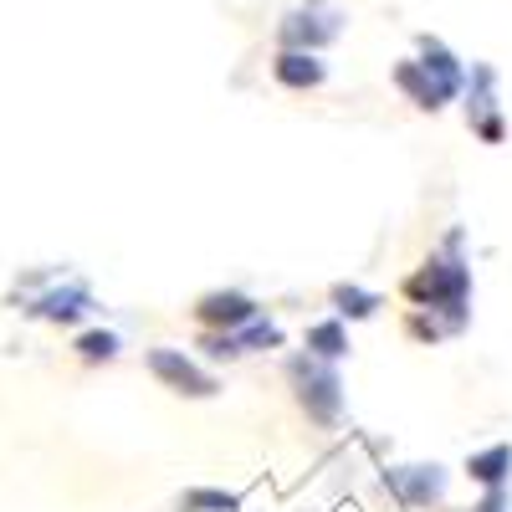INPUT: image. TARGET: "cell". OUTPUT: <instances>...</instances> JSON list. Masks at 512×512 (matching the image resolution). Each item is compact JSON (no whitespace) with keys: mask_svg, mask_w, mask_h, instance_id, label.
<instances>
[{"mask_svg":"<svg viewBox=\"0 0 512 512\" xmlns=\"http://www.w3.org/2000/svg\"><path fill=\"white\" fill-rule=\"evenodd\" d=\"M405 297L420 313H436L446 338L466 333V323H472V267L461 262V231L446 236L441 256H431L405 277Z\"/></svg>","mask_w":512,"mask_h":512,"instance_id":"1","label":"cell"},{"mask_svg":"<svg viewBox=\"0 0 512 512\" xmlns=\"http://www.w3.org/2000/svg\"><path fill=\"white\" fill-rule=\"evenodd\" d=\"M287 384H292L297 405L308 410L313 425L333 431V425L344 420V379H338L333 364H318L313 354H292L287 359Z\"/></svg>","mask_w":512,"mask_h":512,"instance_id":"2","label":"cell"},{"mask_svg":"<svg viewBox=\"0 0 512 512\" xmlns=\"http://www.w3.org/2000/svg\"><path fill=\"white\" fill-rule=\"evenodd\" d=\"M144 369L164 384L169 395H185V400H216L221 395V379L210 374L200 359H190L185 349L154 344V349H144Z\"/></svg>","mask_w":512,"mask_h":512,"instance_id":"3","label":"cell"},{"mask_svg":"<svg viewBox=\"0 0 512 512\" xmlns=\"http://www.w3.org/2000/svg\"><path fill=\"white\" fill-rule=\"evenodd\" d=\"M26 313L52 328H77L98 313V297L88 292V282H47L41 292L26 297Z\"/></svg>","mask_w":512,"mask_h":512,"instance_id":"4","label":"cell"},{"mask_svg":"<svg viewBox=\"0 0 512 512\" xmlns=\"http://www.w3.org/2000/svg\"><path fill=\"white\" fill-rule=\"evenodd\" d=\"M451 477H446V466L436 461H410V466H384V492H390L400 507L420 512V507H436L446 497Z\"/></svg>","mask_w":512,"mask_h":512,"instance_id":"5","label":"cell"},{"mask_svg":"<svg viewBox=\"0 0 512 512\" xmlns=\"http://www.w3.org/2000/svg\"><path fill=\"white\" fill-rule=\"evenodd\" d=\"M338 31H344V11L323 6V0H308V6L287 11L282 26H277V36H282L287 52H318V47H328Z\"/></svg>","mask_w":512,"mask_h":512,"instance_id":"6","label":"cell"},{"mask_svg":"<svg viewBox=\"0 0 512 512\" xmlns=\"http://www.w3.org/2000/svg\"><path fill=\"white\" fill-rule=\"evenodd\" d=\"M256 318H262V303H256L251 292H241V287H216V292H205L195 303V323L205 333H236V328H246Z\"/></svg>","mask_w":512,"mask_h":512,"instance_id":"7","label":"cell"},{"mask_svg":"<svg viewBox=\"0 0 512 512\" xmlns=\"http://www.w3.org/2000/svg\"><path fill=\"white\" fill-rule=\"evenodd\" d=\"M466 118L487 144H502V113H497V72L472 67V93H466Z\"/></svg>","mask_w":512,"mask_h":512,"instance_id":"8","label":"cell"},{"mask_svg":"<svg viewBox=\"0 0 512 512\" xmlns=\"http://www.w3.org/2000/svg\"><path fill=\"white\" fill-rule=\"evenodd\" d=\"M395 88L415 103V108H425V113H441L446 103H451V93L441 88V82L425 72L415 57H405V62H395Z\"/></svg>","mask_w":512,"mask_h":512,"instance_id":"9","label":"cell"},{"mask_svg":"<svg viewBox=\"0 0 512 512\" xmlns=\"http://www.w3.org/2000/svg\"><path fill=\"white\" fill-rule=\"evenodd\" d=\"M466 477H472L482 492H507V482H512V446L497 441L487 451H472L466 456Z\"/></svg>","mask_w":512,"mask_h":512,"instance_id":"10","label":"cell"},{"mask_svg":"<svg viewBox=\"0 0 512 512\" xmlns=\"http://www.w3.org/2000/svg\"><path fill=\"white\" fill-rule=\"evenodd\" d=\"M349 323H338V318H318L308 323L303 333V354H313L318 364H338V359H349Z\"/></svg>","mask_w":512,"mask_h":512,"instance_id":"11","label":"cell"},{"mask_svg":"<svg viewBox=\"0 0 512 512\" xmlns=\"http://www.w3.org/2000/svg\"><path fill=\"white\" fill-rule=\"evenodd\" d=\"M415 47H420V57H415V62H420V67L431 72V77L441 82V88H446V93L456 98V93L466 88V67H461V62H456V57L446 52V41H436V36H420Z\"/></svg>","mask_w":512,"mask_h":512,"instance_id":"12","label":"cell"},{"mask_svg":"<svg viewBox=\"0 0 512 512\" xmlns=\"http://www.w3.org/2000/svg\"><path fill=\"white\" fill-rule=\"evenodd\" d=\"M328 303H333V318L338 323H364V318H374L384 308V297L369 292V287H359V282H333Z\"/></svg>","mask_w":512,"mask_h":512,"instance_id":"13","label":"cell"},{"mask_svg":"<svg viewBox=\"0 0 512 512\" xmlns=\"http://www.w3.org/2000/svg\"><path fill=\"white\" fill-rule=\"evenodd\" d=\"M272 77L282 82V88H318V82L328 77V67L318 62V52H282L272 62Z\"/></svg>","mask_w":512,"mask_h":512,"instance_id":"14","label":"cell"},{"mask_svg":"<svg viewBox=\"0 0 512 512\" xmlns=\"http://www.w3.org/2000/svg\"><path fill=\"white\" fill-rule=\"evenodd\" d=\"M77 359L82 364H113L118 354H123V338L113 333V328H88V333H77Z\"/></svg>","mask_w":512,"mask_h":512,"instance_id":"15","label":"cell"},{"mask_svg":"<svg viewBox=\"0 0 512 512\" xmlns=\"http://www.w3.org/2000/svg\"><path fill=\"white\" fill-rule=\"evenodd\" d=\"M231 338H236V349H241V354H267V349H282V323H272V318L262 313L256 323L236 328Z\"/></svg>","mask_w":512,"mask_h":512,"instance_id":"16","label":"cell"},{"mask_svg":"<svg viewBox=\"0 0 512 512\" xmlns=\"http://www.w3.org/2000/svg\"><path fill=\"white\" fill-rule=\"evenodd\" d=\"M180 512H241V497L221 487H190L180 492Z\"/></svg>","mask_w":512,"mask_h":512,"instance_id":"17","label":"cell"},{"mask_svg":"<svg viewBox=\"0 0 512 512\" xmlns=\"http://www.w3.org/2000/svg\"><path fill=\"white\" fill-rule=\"evenodd\" d=\"M195 349H200L205 364H236V359H241V349H236V338H231V333H200V344H195Z\"/></svg>","mask_w":512,"mask_h":512,"instance_id":"18","label":"cell"},{"mask_svg":"<svg viewBox=\"0 0 512 512\" xmlns=\"http://www.w3.org/2000/svg\"><path fill=\"white\" fill-rule=\"evenodd\" d=\"M466 512H512V497H507V492H482Z\"/></svg>","mask_w":512,"mask_h":512,"instance_id":"19","label":"cell"}]
</instances>
